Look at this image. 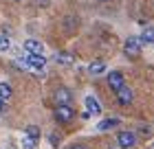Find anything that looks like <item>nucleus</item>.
Listing matches in <instances>:
<instances>
[{
	"mask_svg": "<svg viewBox=\"0 0 154 149\" xmlns=\"http://www.w3.org/2000/svg\"><path fill=\"white\" fill-rule=\"evenodd\" d=\"M24 51L29 55H42V53H44V44L38 42V40H26L24 42Z\"/></svg>",
	"mask_w": 154,
	"mask_h": 149,
	"instance_id": "7",
	"label": "nucleus"
},
{
	"mask_svg": "<svg viewBox=\"0 0 154 149\" xmlns=\"http://www.w3.org/2000/svg\"><path fill=\"white\" fill-rule=\"evenodd\" d=\"M139 40H141V44H154V26H145Z\"/></svg>",
	"mask_w": 154,
	"mask_h": 149,
	"instance_id": "11",
	"label": "nucleus"
},
{
	"mask_svg": "<svg viewBox=\"0 0 154 149\" xmlns=\"http://www.w3.org/2000/svg\"><path fill=\"white\" fill-rule=\"evenodd\" d=\"M141 40L139 37H128L125 40V44H123V53L128 55V57H139L141 55Z\"/></svg>",
	"mask_w": 154,
	"mask_h": 149,
	"instance_id": "1",
	"label": "nucleus"
},
{
	"mask_svg": "<svg viewBox=\"0 0 154 149\" xmlns=\"http://www.w3.org/2000/svg\"><path fill=\"white\" fill-rule=\"evenodd\" d=\"M24 59H26V66H29L33 73H42V70H44V66H46L44 55H29V53H26Z\"/></svg>",
	"mask_w": 154,
	"mask_h": 149,
	"instance_id": "2",
	"label": "nucleus"
},
{
	"mask_svg": "<svg viewBox=\"0 0 154 149\" xmlns=\"http://www.w3.org/2000/svg\"><path fill=\"white\" fill-rule=\"evenodd\" d=\"M48 140H51V145H53V147H57V145H60V136H57V134H51V136H48Z\"/></svg>",
	"mask_w": 154,
	"mask_h": 149,
	"instance_id": "18",
	"label": "nucleus"
},
{
	"mask_svg": "<svg viewBox=\"0 0 154 149\" xmlns=\"http://www.w3.org/2000/svg\"><path fill=\"white\" fill-rule=\"evenodd\" d=\"M99 2H106V0H99Z\"/></svg>",
	"mask_w": 154,
	"mask_h": 149,
	"instance_id": "23",
	"label": "nucleus"
},
{
	"mask_svg": "<svg viewBox=\"0 0 154 149\" xmlns=\"http://www.w3.org/2000/svg\"><path fill=\"white\" fill-rule=\"evenodd\" d=\"M117 99H119V103H121V105H130L132 99H134V94H132V90L128 86H123V88L117 90Z\"/></svg>",
	"mask_w": 154,
	"mask_h": 149,
	"instance_id": "8",
	"label": "nucleus"
},
{
	"mask_svg": "<svg viewBox=\"0 0 154 149\" xmlns=\"http://www.w3.org/2000/svg\"><path fill=\"white\" fill-rule=\"evenodd\" d=\"M88 73L90 75H101V73H106V64L103 61H93L88 66Z\"/></svg>",
	"mask_w": 154,
	"mask_h": 149,
	"instance_id": "14",
	"label": "nucleus"
},
{
	"mask_svg": "<svg viewBox=\"0 0 154 149\" xmlns=\"http://www.w3.org/2000/svg\"><path fill=\"white\" fill-rule=\"evenodd\" d=\"M0 112H7V101L5 99H0Z\"/></svg>",
	"mask_w": 154,
	"mask_h": 149,
	"instance_id": "19",
	"label": "nucleus"
},
{
	"mask_svg": "<svg viewBox=\"0 0 154 149\" xmlns=\"http://www.w3.org/2000/svg\"><path fill=\"white\" fill-rule=\"evenodd\" d=\"M119 125V121L117 118H103L99 125H97V130L99 132H108V130H112V127H117Z\"/></svg>",
	"mask_w": 154,
	"mask_h": 149,
	"instance_id": "12",
	"label": "nucleus"
},
{
	"mask_svg": "<svg viewBox=\"0 0 154 149\" xmlns=\"http://www.w3.org/2000/svg\"><path fill=\"white\" fill-rule=\"evenodd\" d=\"M38 2H40L42 7H46V4H48V0H38Z\"/></svg>",
	"mask_w": 154,
	"mask_h": 149,
	"instance_id": "21",
	"label": "nucleus"
},
{
	"mask_svg": "<svg viewBox=\"0 0 154 149\" xmlns=\"http://www.w3.org/2000/svg\"><path fill=\"white\" fill-rule=\"evenodd\" d=\"M75 118V110L71 105H57L55 108V121H60V123H71Z\"/></svg>",
	"mask_w": 154,
	"mask_h": 149,
	"instance_id": "3",
	"label": "nucleus"
},
{
	"mask_svg": "<svg viewBox=\"0 0 154 149\" xmlns=\"http://www.w3.org/2000/svg\"><path fill=\"white\" fill-rule=\"evenodd\" d=\"M55 61L62 64V66H73L75 64V55H71V53H55Z\"/></svg>",
	"mask_w": 154,
	"mask_h": 149,
	"instance_id": "10",
	"label": "nucleus"
},
{
	"mask_svg": "<svg viewBox=\"0 0 154 149\" xmlns=\"http://www.w3.org/2000/svg\"><path fill=\"white\" fill-rule=\"evenodd\" d=\"M68 149H88V147H84V145H71Z\"/></svg>",
	"mask_w": 154,
	"mask_h": 149,
	"instance_id": "20",
	"label": "nucleus"
},
{
	"mask_svg": "<svg viewBox=\"0 0 154 149\" xmlns=\"http://www.w3.org/2000/svg\"><path fill=\"white\" fill-rule=\"evenodd\" d=\"M35 143H38V140H33L29 136H22V147L24 149H35Z\"/></svg>",
	"mask_w": 154,
	"mask_h": 149,
	"instance_id": "17",
	"label": "nucleus"
},
{
	"mask_svg": "<svg viewBox=\"0 0 154 149\" xmlns=\"http://www.w3.org/2000/svg\"><path fill=\"white\" fill-rule=\"evenodd\" d=\"M11 48V40L7 33H0V53H7Z\"/></svg>",
	"mask_w": 154,
	"mask_h": 149,
	"instance_id": "15",
	"label": "nucleus"
},
{
	"mask_svg": "<svg viewBox=\"0 0 154 149\" xmlns=\"http://www.w3.org/2000/svg\"><path fill=\"white\" fill-rule=\"evenodd\" d=\"M55 101H57V105H71L73 101V94L68 88H57L55 90Z\"/></svg>",
	"mask_w": 154,
	"mask_h": 149,
	"instance_id": "6",
	"label": "nucleus"
},
{
	"mask_svg": "<svg viewBox=\"0 0 154 149\" xmlns=\"http://www.w3.org/2000/svg\"><path fill=\"white\" fill-rule=\"evenodd\" d=\"M13 2H20V0H13Z\"/></svg>",
	"mask_w": 154,
	"mask_h": 149,
	"instance_id": "22",
	"label": "nucleus"
},
{
	"mask_svg": "<svg viewBox=\"0 0 154 149\" xmlns=\"http://www.w3.org/2000/svg\"><path fill=\"white\" fill-rule=\"evenodd\" d=\"M11 94H13V90H11V86H9V83H0V99L9 101V99H11Z\"/></svg>",
	"mask_w": 154,
	"mask_h": 149,
	"instance_id": "16",
	"label": "nucleus"
},
{
	"mask_svg": "<svg viewBox=\"0 0 154 149\" xmlns=\"http://www.w3.org/2000/svg\"><path fill=\"white\" fill-rule=\"evenodd\" d=\"M108 86H110V90H119V88H123L125 86V77H123V73H119V70H110L108 73Z\"/></svg>",
	"mask_w": 154,
	"mask_h": 149,
	"instance_id": "5",
	"label": "nucleus"
},
{
	"mask_svg": "<svg viewBox=\"0 0 154 149\" xmlns=\"http://www.w3.org/2000/svg\"><path fill=\"white\" fill-rule=\"evenodd\" d=\"M84 103H86V112H90V114H101V105H99V101H97L95 97H86L84 99Z\"/></svg>",
	"mask_w": 154,
	"mask_h": 149,
	"instance_id": "9",
	"label": "nucleus"
},
{
	"mask_svg": "<svg viewBox=\"0 0 154 149\" xmlns=\"http://www.w3.org/2000/svg\"><path fill=\"white\" fill-rule=\"evenodd\" d=\"M117 143H119V147H121V149H130V147H134V145H137V136H134V132H130V130L119 132Z\"/></svg>",
	"mask_w": 154,
	"mask_h": 149,
	"instance_id": "4",
	"label": "nucleus"
},
{
	"mask_svg": "<svg viewBox=\"0 0 154 149\" xmlns=\"http://www.w3.org/2000/svg\"><path fill=\"white\" fill-rule=\"evenodd\" d=\"M24 136H29V138H33V140H40L42 132H40V127H38V125H26V130H24Z\"/></svg>",
	"mask_w": 154,
	"mask_h": 149,
	"instance_id": "13",
	"label": "nucleus"
}]
</instances>
